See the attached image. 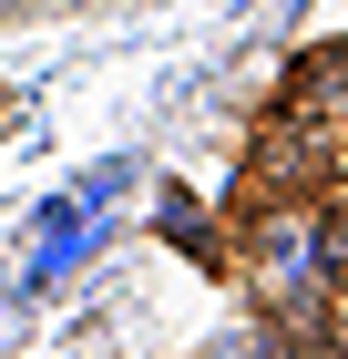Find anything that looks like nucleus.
<instances>
[{
	"instance_id": "f257e3e1",
	"label": "nucleus",
	"mask_w": 348,
	"mask_h": 359,
	"mask_svg": "<svg viewBox=\"0 0 348 359\" xmlns=\"http://www.w3.org/2000/svg\"><path fill=\"white\" fill-rule=\"evenodd\" d=\"M236 267L246 298L277 339H318L338 318V257H328V195H267L256 216L236 226Z\"/></svg>"
},
{
	"instance_id": "f03ea898",
	"label": "nucleus",
	"mask_w": 348,
	"mask_h": 359,
	"mask_svg": "<svg viewBox=\"0 0 348 359\" xmlns=\"http://www.w3.org/2000/svg\"><path fill=\"white\" fill-rule=\"evenodd\" d=\"M113 195H123V165H103L92 185H72L52 216H41V247H31V267H21V298H41V287H52V277L92 247V205H113Z\"/></svg>"
},
{
	"instance_id": "7ed1b4c3",
	"label": "nucleus",
	"mask_w": 348,
	"mask_h": 359,
	"mask_svg": "<svg viewBox=\"0 0 348 359\" xmlns=\"http://www.w3.org/2000/svg\"><path fill=\"white\" fill-rule=\"evenodd\" d=\"M195 359H287V339H277V329H215Z\"/></svg>"
},
{
	"instance_id": "20e7f679",
	"label": "nucleus",
	"mask_w": 348,
	"mask_h": 359,
	"mask_svg": "<svg viewBox=\"0 0 348 359\" xmlns=\"http://www.w3.org/2000/svg\"><path fill=\"white\" fill-rule=\"evenodd\" d=\"M328 257H338V308H348V185H328Z\"/></svg>"
},
{
	"instance_id": "39448f33",
	"label": "nucleus",
	"mask_w": 348,
	"mask_h": 359,
	"mask_svg": "<svg viewBox=\"0 0 348 359\" xmlns=\"http://www.w3.org/2000/svg\"><path fill=\"white\" fill-rule=\"evenodd\" d=\"M328 359H348V339H328Z\"/></svg>"
}]
</instances>
